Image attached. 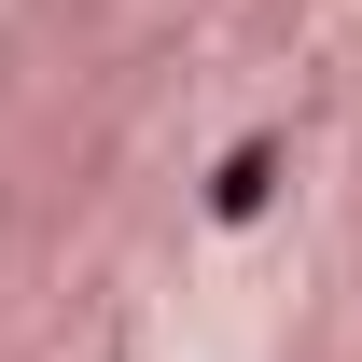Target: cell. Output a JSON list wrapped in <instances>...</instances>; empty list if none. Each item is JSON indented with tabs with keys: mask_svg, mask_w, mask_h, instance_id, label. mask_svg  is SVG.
I'll return each instance as SVG.
<instances>
[{
	"mask_svg": "<svg viewBox=\"0 0 362 362\" xmlns=\"http://www.w3.org/2000/svg\"><path fill=\"white\" fill-rule=\"evenodd\" d=\"M279 168H293V139H279V126H251L223 168H209V223H265V209H279Z\"/></svg>",
	"mask_w": 362,
	"mask_h": 362,
	"instance_id": "obj_1",
	"label": "cell"
}]
</instances>
